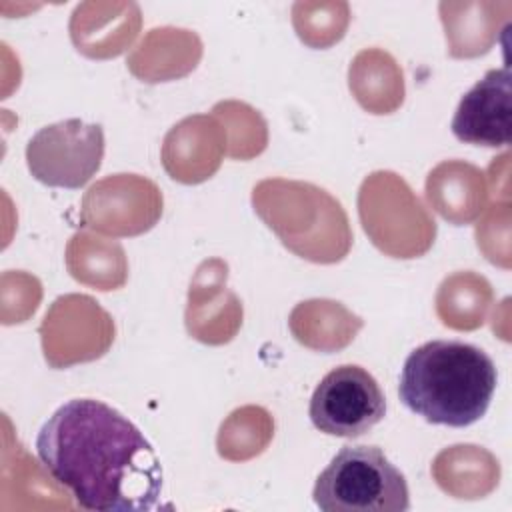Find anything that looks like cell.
Listing matches in <instances>:
<instances>
[{
    "label": "cell",
    "mask_w": 512,
    "mask_h": 512,
    "mask_svg": "<svg viewBox=\"0 0 512 512\" xmlns=\"http://www.w3.org/2000/svg\"><path fill=\"white\" fill-rule=\"evenodd\" d=\"M312 498L324 512H404L408 482L378 446H342L318 474Z\"/></svg>",
    "instance_id": "3"
},
{
    "label": "cell",
    "mask_w": 512,
    "mask_h": 512,
    "mask_svg": "<svg viewBox=\"0 0 512 512\" xmlns=\"http://www.w3.org/2000/svg\"><path fill=\"white\" fill-rule=\"evenodd\" d=\"M308 414L312 424L328 436L358 438L384 420L386 398L368 370L342 364L318 382Z\"/></svg>",
    "instance_id": "5"
},
{
    "label": "cell",
    "mask_w": 512,
    "mask_h": 512,
    "mask_svg": "<svg viewBox=\"0 0 512 512\" xmlns=\"http://www.w3.org/2000/svg\"><path fill=\"white\" fill-rule=\"evenodd\" d=\"M36 454L90 512H144L160 502L162 466L144 434L116 408L74 398L40 428Z\"/></svg>",
    "instance_id": "1"
},
{
    "label": "cell",
    "mask_w": 512,
    "mask_h": 512,
    "mask_svg": "<svg viewBox=\"0 0 512 512\" xmlns=\"http://www.w3.org/2000/svg\"><path fill=\"white\" fill-rule=\"evenodd\" d=\"M452 134L464 144L502 148L512 140L510 68L488 70L458 102Z\"/></svg>",
    "instance_id": "6"
},
{
    "label": "cell",
    "mask_w": 512,
    "mask_h": 512,
    "mask_svg": "<svg viewBox=\"0 0 512 512\" xmlns=\"http://www.w3.org/2000/svg\"><path fill=\"white\" fill-rule=\"evenodd\" d=\"M496 382V366L478 346L432 340L406 356L398 396L430 424L464 428L486 414Z\"/></svg>",
    "instance_id": "2"
},
{
    "label": "cell",
    "mask_w": 512,
    "mask_h": 512,
    "mask_svg": "<svg viewBox=\"0 0 512 512\" xmlns=\"http://www.w3.org/2000/svg\"><path fill=\"white\" fill-rule=\"evenodd\" d=\"M104 158V130L80 118L40 128L26 146L30 174L52 188L76 190L90 182Z\"/></svg>",
    "instance_id": "4"
}]
</instances>
